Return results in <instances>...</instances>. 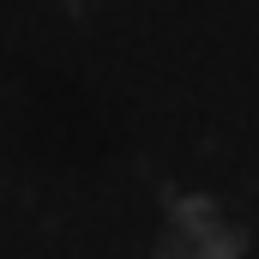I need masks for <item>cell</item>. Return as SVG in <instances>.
<instances>
[{
	"mask_svg": "<svg viewBox=\"0 0 259 259\" xmlns=\"http://www.w3.org/2000/svg\"><path fill=\"white\" fill-rule=\"evenodd\" d=\"M247 223L217 193H175L163 199L157 229H151V259H247Z\"/></svg>",
	"mask_w": 259,
	"mask_h": 259,
	"instance_id": "1",
	"label": "cell"
},
{
	"mask_svg": "<svg viewBox=\"0 0 259 259\" xmlns=\"http://www.w3.org/2000/svg\"><path fill=\"white\" fill-rule=\"evenodd\" d=\"M66 12H78V18H91V12H103V6H109V0H61Z\"/></svg>",
	"mask_w": 259,
	"mask_h": 259,
	"instance_id": "2",
	"label": "cell"
}]
</instances>
